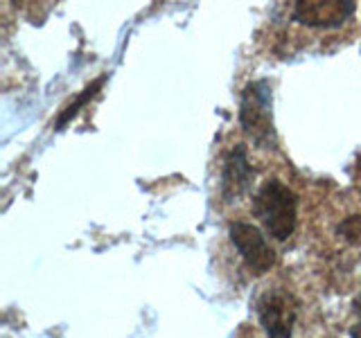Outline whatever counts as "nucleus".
<instances>
[{"instance_id": "nucleus-6", "label": "nucleus", "mask_w": 361, "mask_h": 338, "mask_svg": "<svg viewBox=\"0 0 361 338\" xmlns=\"http://www.w3.org/2000/svg\"><path fill=\"white\" fill-rule=\"evenodd\" d=\"M355 3H341V0H332V3L300 0V3L293 5L291 16L293 20H298L307 27H338L355 14Z\"/></svg>"}, {"instance_id": "nucleus-8", "label": "nucleus", "mask_w": 361, "mask_h": 338, "mask_svg": "<svg viewBox=\"0 0 361 338\" xmlns=\"http://www.w3.org/2000/svg\"><path fill=\"white\" fill-rule=\"evenodd\" d=\"M341 232L345 237H350V239H355V237L361 234V219L359 217H350L343 225H341Z\"/></svg>"}, {"instance_id": "nucleus-9", "label": "nucleus", "mask_w": 361, "mask_h": 338, "mask_svg": "<svg viewBox=\"0 0 361 338\" xmlns=\"http://www.w3.org/2000/svg\"><path fill=\"white\" fill-rule=\"evenodd\" d=\"M350 336H353V338H361V323L355 325L353 330H350Z\"/></svg>"}, {"instance_id": "nucleus-4", "label": "nucleus", "mask_w": 361, "mask_h": 338, "mask_svg": "<svg viewBox=\"0 0 361 338\" xmlns=\"http://www.w3.org/2000/svg\"><path fill=\"white\" fill-rule=\"evenodd\" d=\"M257 315L269 338H291L298 304L287 291H267L257 300Z\"/></svg>"}, {"instance_id": "nucleus-10", "label": "nucleus", "mask_w": 361, "mask_h": 338, "mask_svg": "<svg viewBox=\"0 0 361 338\" xmlns=\"http://www.w3.org/2000/svg\"><path fill=\"white\" fill-rule=\"evenodd\" d=\"M353 307H355V311L361 315V293H359V296L355 298V302H353Z\"/></svg>"}, {"instance_id": "nucleus-7", "label": "nucleus", "mask_w": 361, "mask_h": 338, "mask_svg": "<svg viewBox=\"0 0 361 338\" xmlns=\"http://www.w3.org/2000/svg\"><path fill=\"white\" fill-rule=\"evenodd\" d=\"M104 82H106V75H102V77H99V79H95V82L90 84V86H86V88L82 90V95L75 97V99L71 101V104H68V106L63 108V113L59 115V120H56L54 127H56V129H63L66 124L77 115L79 108L86 106V104H88V99H93V97L97 95V90H99L102 86H104Z\"/></svg>"}, {"instance_id": "nucleus-2", "label": "nucleus", "mask_w": 361, "mask_h": 338, "mask_svg": "<svg viewBox=\"0 0 361 338\" xmlns=\"http://www.w3.org/2000/svg\"><path fill=\"white\" fill-rule=\"evenodd\" d=\"M240 122L246 135L264 149L276 146V127H274V95L264 79L251 82L242 90L240 99Z\"/></svg>"}, {"instance_id": "nucleus-3", "label": "nucleus", "mask_w": 361, "mask_h": 338, "mask_svg": "<svg viewBox=\"0 0 361 338\" xmlns=\"http://www.w3.org/2000/svg\"><path fill=\"white\" fill-rule=\"evenodd\" d=\"M233 246L240 251L246 266L253 270L255 275H264L271 266L276 264V251L267 244L264 234L259 232L257 225L246 221H235L228 228Z\"/></svg>"}, {"instance_id": "nucleus-1", "label": "nucleus", "mask_w": 361, "mask_h": 338, "mask_svg": "<svg viewBox=\"0 0 361 338\" xmlns=\"http://www.w3.org/2000/svg\"><path fill=\"white\" fill-rule=\"evenodd\" d=\"M253 214L274 239L285 242L296 230L298 199L293 194V189L287 187L282 180L271 178L255 192Z\"/></svg>"}, {"instance_id": "nucleus-5", "label": "nucleus", "mask_w": 361, "mask_h": 338, "mask_svg": "<svg viewBox=\"0 0 361 338\" xmlns=\"http://www.w3.org/2000/svg\"><path fill=\"white\" fill-rule=\"evenodd\" d=\"M255 169L248 161V151L244 144H235L226 154L224 167H221V196L226 203L237 201L242 194H246L253 185Z\"/></svg>"}]
</instances>
